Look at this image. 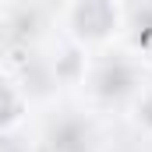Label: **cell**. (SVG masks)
<instances>
[{"label": "cell", "mask_w": 152, "mask_h": 152, "mask_svg": "<svg viewBox=\"0 0 152 152\" xmlns=\"http://www.w3.org/2000/svg\"><path fill=\"white\" fill-rule=\"evenodd\" d=\"M127 120H131V127L138 131V134H145V138H152V81H145L142 85V92L127 103Z\"/></svg>", "instance_id": "obj_5"}, {"label": "cell", "mask_w": 152, "mask_h": 152, "mask_svg": "<svg viewBox=\"0 0 152 152\" xmlns=\"http://www.w3.org/2000/svg\"><path fill=\"white\" fill-rule=\"evenodd\" d=\"M25 113H28V96L21 88V78L0 64V142L21 127Z\"/></svg>", "instance_id": "obj_4"}, {"label": "cell", "mask_w": 152, "mask_h": 152, "mask_svg": "<svg viewBox=\"0 0 152 152\" xmlns=\"http://www.w3.org/2000/svg\"><path fill=\"white\" fill-rule=\"evenodd\" d=\"M0 152H32V145H21L18 138H4L0 142Z\"/></svg>", "instance_id": "obj_6"}, {"label": "cell", "mask_w": 152, "mask_h": 152, "mask_svg": "<svg viewBox=\"0 0 152 152\" xmlns=\"http://www.w3.org/2000/svg\"><path fill=\"white\" fill-rule=\"evenodd\" d=\"M142 85H145L142 57H134L124 46L88 57V67L81 78V88L92 106H120V110H127V103L142 92Z\"/></svg>", "instance_id": "obj_1"}, {"label": "cell", "mask_w": 152, "mask_h": 152, "mask_svg": "<svg viewBox=\"0 0 152 152\" xmlns=\"http://www.w3.org/2000/svg\"><path fill=\"white\" fill-rule=\"evenodd\" d=\"M32 152H99V127L88 110H60L42 124Z\"/></svg>", "instance_id": "obj_3"}, {"label": "cell", "mask_w": 152, "mask_h": 152, "mask_svg": "<svg viewBox=\"0 0 152 152\" xmlns=\"http://www.w3.org/2000/svg\"><path fill=\"white\" fill-rule=\"evenodd\" d=\"M57 21H60L67 42L85 50L88 57L113 50L124 39V7L120 4H103V0L67 4L57 11Z\"/></svg>", "instance_id": "obj_2"}]
</instances>
